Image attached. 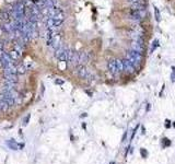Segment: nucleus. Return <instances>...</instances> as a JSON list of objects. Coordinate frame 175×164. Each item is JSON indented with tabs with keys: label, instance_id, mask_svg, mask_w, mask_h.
<instances>
[{
	"label": "nucleus",
	"instance_id": "f257e3e1",
	"mask_svg": "<svg viewBox=\"0 0 175 164\" xmlns=\"http://www.w3.org/2000/svg\"><path fill=\"white\" fill-rule=\"evenodd\" d=\"M126 59H128L133 65V67L136 68V69H138L140 67L141 63H142V60H144V55L136 52V50L130 49L126 54Z\"/></svg>",
	"mask_w": 175,
	"mask_h": 164
},
{
	"label": "nucleus",
	"instance_id": "f03ea898",
	"mask_svg": "<svg viewBox=\"0 0 175 164\" xmlns=\"http://www.w3.org/2000/svg\"><path fill=\"white\" fill-rule=\"evenodd\" d=\"M144 13H146V11H139L130 7V8L128 9V11H127V16H128L130 20H133V21L140 22L144 20Z\"/></svg>",
	"mask_w": 175,
	"mask_h": 164
},
{
	"label": "nucleus",
	"instance_id": "7ed1b4c3",
	"mask_svg": "<svg viewBox=\"0 0 175 164\" xmlns=\"http://www.w3.org/2000/svg\"><path fill=\"white\" fill-rule=\"evenodd\" d=\"M77 75H78L79 78L81 79H88L90 78V73H89V70L86 69V67L84 65H78L77 66Z\"/></svg>",
	"mask_w": 175,
	"mask_h": 164
},
{
	"label": "nucleus",
	"instance_id": "20e7f679",
	"mask_svg": "<svg viewBox=\"0 0 175 164\" xmlns=\"http://www.w3.org/2000/svg\"><path fill=\"white\" fill-rule=\"evenodd\" d=\"M89 60H90L89 53H86V52L78 53V65H86Z\"/></svg>",
	"mask_w": 175,
	"mask_h": 164
},
{
	"label": "nucleus",
	"instance_id": "39448f33",
	"mask_svg": "<svg viewBox=\"0 0 175 164\" xmlns=\"http://www.w3.org/2000/svg\"><path fill=\"white\" fill-rule=\"evenodd\" d=\"M107 69H108V71H110L112 75H114V76L118 75L117 66H116V59L108 60V63H107Z\"/></svg>",
	"mask_w": 175,
	"mask_h": 164
},
{
	"label": "nucleus",
	"instance_id": "423d86ee",
	"mask_svg": "<svg viewBox=\"0 0 175 164\" xmlns=\"http://www.w3.org/2000/svg\"><path fill=\"white\" fill-rule=\"evenodd\" d=\"M123 60V65H124V71L125 72H128V73H133L135 72V70H136V68L133 67V64L129 61L128 59H122Z\"/></svg>",
	"mask_w": 175,
	"mask_h": 164
},
{
	"label": "nucleus",
	"instance_id": "0eeeda50",
	"mask_svg": "<svg viewBox=\"0 0 175 164\" xmlns=\"http://www.w3.org/2000/svg\"><path fill=\"white\" fill-rule=\"evenodd\" d=\"M8 54H9V57L11 58V60H12L13 63H14V61H18V60L21 59V56H22V55L19 54V53L16 52V49L10 50V53H8Z\"/></svg>",
	"mask_w": 175,
	"mask_h": 164
},
{
	"label": "nucleus",
	"instance_id": "6e6552de",
	"mask_svg": "<svg viewBox=\"0 0 175 164\" xmlns=\"http://www.w3.org/2000/svg\"><path fill=\"white\" fill-rule=\"evenodd\" d=\"M67 55H68V48H65L63 52L58 55L57 60L59 63H66L67 61Z\"/></svg>",
	"mask_w": 175,
	"mask_h": 164
},
{
	"label": "nucleus",
	"instance_id": "1a4fd4ad",
	"mask_svg": "<svg viewBox=\"0 0 175 164\" xmlns=\"http://www.w3.org/2000/svg\"><path fill=\"white\" fill-rule=\"evenodd\" d=\"M171 146H172V141H171L169 138L164 137V138L161 139V147H162V149H166Z\"/></svg>",
	"mask_w": 175,
	"mask_h": 164
},
{
	"label": "nucleus",
	"instance_id": "9d476101",
	"mask_svg": "<svg viewBox=\"0 0 175 164\" xmlns=\"http://www.w3.org/2000/svg\"><path fill=\"white\" fill-rule=\"evenodd\" d=\"M7 144H8V147L11 150H19V143L16 142L13 139H10V140L7 141Z\"/></svg>",
	"mask_w": 175,
	"mask_h": 164
},
{
	"label": "nucleus",
	"instance_id": "9b49d317",
	"mask_svg": "<svg viewBox=\"0 0 175 164\" xmlns=\"http://www.w3.org/2000/svg\"><path fill=\"white\" fill-rule=\"evenodd\" d=\"M9 105H8V103L5 101V100H0V111L1 112H7L9 109Z\"/></svg>",
	"mask_w": 175,
	"mask_h": 164
},
{
	"label": "nucleus",
	"instance_id": "f8f14e48",
	"mask_svg": "<svg viewBox=\"0 0 175 164\" xmlns=\"http://www.w3.org/2000/svg\"><path fill=\"white\" fill-rule=\"evenodd\" d=\"M26 72V67L23 64H20L19 66H16V75H24Z\"/></svg>",
	"mask_w": 175,
	"mask_h": 164
},
{
	"label": "nucleus",
	"instance_id": "ddd939ff",
	"mask_svg": "<svg viewBox=\"0 0 175 164\" xmlns=\"http://www.w3.org/2000/svg\"><path fill=\"white\" fill-rule=\"evenodd\" d=\"M116 66H117V71H118V73L123 72V71H124L123 60H122V59H116Z\"/></svg>",
	"mask_w": 175,
	"mask_h": 164
},
{
	"label": "nucleus",
	"instance_id": "4468645a",
	"mask_svg": "<svg viewBox=\"0 0 175 164\" xmlns=\"http://www.w3.org/2000/svg\"><path fill=\"white\" fill-rule=\"evenodd\" d=\"M139 151H140V155L142 159H147L148 156H149V152H148V150L144 148H140L139 149Z\"/></svg>",
	"mask_w": 175,
	"mask_h": 164
},
{
	"label": "nucleus",
	"instance_id": "2eb2a0df",
	"mask_svg": "<svg viewBox=\"0 0 175 164\" xmlns=\"http://www.w3.org/2000/svg\"><path fill=\"white\" fill-rule=\"evenodd\" d=\"M154 14H155V20H157L158 22H160L161 18H160V11L158 8H154Z\"/></svg>",
	"mask_w": 175,
	"mask_h": 164
},
{
	"label": "nucleus",
	"instance_id": "dca6fc26",
	"mask_svg": "<svg viewBox=\"0 0 175 164\" xmlns=\"http://www.w3.org/2000/svg\"><path fill=\"white\" fill-rule=\"evenodd\" d=\"M140 127V125H137L136 127L133 128V133H131V136H130V141L133 140V138H135V136H136V133H137V130H138V128Z\"/></svg>",
	"mask_w": 175,
	"mask_h": 164
},
{
	"label": "nucleus",
	"instance_id": "f3484780",
	"mask_svg": "<svg viewBox=\"0 0 175 164\" xmlns=\"http://www.w3.org/2000/svg\"><path fill=\"white\" fill-rule=\"evenodd\" d=\"M30 118H31V115H30V114H27V115L25 116V117L23 118V125H24V126H26L27 124H29Z\"/></svg>",
	"mask_w": 175,
	"mask_h": 164
},
{
	"label": "nucleus",
	"instance_id": "a211bd4d",
	"mask_svg": "<svg viewBox=\"0 0 175 164\" xmlns=\"http://www.w3.org/2000/svg\"><path fill=\"white\" fill-rule=\"evenodd\" d=\"M164 126H165V128H170L171 126V120L170 119H165V122H164Z\"/></svg>",
	"mask_w": 175,
	"mask_h": 164
},
{
	"label": "nucleus",
	"instance_id": "6ab92c4d",
	"mask_svg": "<svg viewBox=\"0 0 175 164\" xmlns=\"http://www.w3.org/2000/svg\"><path fill=\"white\" fill-rule=\"evenodd\" d=\"M157 46H159V42H158L157 39H155V41H154V42H153V46H152L151 52H153V50L155 49V48H157Z\"/></svg>",
	"mask_w": 175,
	"mask_h": 164
},
{
	"label": "nucleus",
	"instance_id": "aec40b11",
	"mask_svg": "<svg viewBox=\"0 0 175 164\" xmlns=\"http://www.w3.org/2000/svg\"><path fill=\"white\" fill-rule=\"evenodd\" d=\"M3 49H5V44H3V42L0 39V52H3Z\"/></svg>",
	"mask_w": 175,
	"mask_h": 164
},
{
	"label": "nucleus",
	"instance_id": "412c9836",
	"mask_svg": "<svg viewBox=\"0 0 175 164\" xmlns=\"http://www.w3.org/2000/svg\"><path fill=\"white\" fill-rule=\"evenodd\" d=\"M55 83H56V84H60V86H61V84H64V81H63V80H60V79H56V80H55Z\"/></svg>",
	"mask_w": 175,
	"mask_h": 164
},
{
	"label": "nucleus",
	"instance_id": "4be33fe9",
	"mask_svg": "<svg viewBox=\"0 0 175 164\" xmlns=\"http://www.w3.org/2000/svg\"><path fill=\"white\" fill-rule=\"evenodd\" d=\"M126 137H127V131H125V133H124L123 138H122V142H124V141L126 140Z\"/></svg>",
	"mask_w": 175,
	"mask_h": 164
},
{
	"label": "nucleus",
	"instance_id": "5701e85b",
	"mask_svg": "<svg viewBox=\"0 0 175 164\" xmlns=\"http://www.w3.org/2000/svg\"><path fill=\"white\" fill-rule=\"evenodd\" d=\"M150 109H151V104H147V107H146V112H149Z\"/></svg>",
	"mask_w": 175,
	"mask_h": 164
},
{
	"label": "nucleus",
	"instance_id": "b1692460",
	"mask_svg": "<svg viewBox=\"0 0 175 164\" xmlns=\"http://www.w3.org/2000/svg\"><path fill=\"white\" fill-rule=\"evenodd\" d=\"M24 148V143H19V149H23Z\"/></svg>",
	"mask_w": 175,
	"mask_h": 164
},
{
	"label": "nucleus",
	"instance_id": "393cba45",
	"mask_svg": "<svg viewBox=\"0 0 175 164\" xmlns=\"http://www.w3.org/2000/svg\"><path fill=\"white\" fill-rule=\"evenodd\" d=\"M3 67V64H2V59H1V57H0V68Z\"/></svg>",
	"mask_w": 175,
	"mask_h": 164
},
{
	"label": "nucleus",
	"instance_id": "a878e982",
	"mask_svg": "<svg viewBox=\"0 0 175 164\" xmlns=\"http://www.w3.org/2000/svg\"><path fill=\"white\" fill-rule=\"evenodd\" d=\"M141 129H142V135H144V133H146V129H144V126L141 127Z\"/></svg>",
	"mask_w": 175,
	"mask_h": 164
},
{
	"label": "nucleus",
	"instance_id": "bb28decb",
	"mask_svg": "<svg viewBox=\"0 0 175 164\" xmlns=\"http://www.w3.org/2000/svg\"><path fill=\"white\" fill-rule=\"evenodd\" d=\"M82 128H84V129H86V124H84V122H83V124H82Z\"/></svg>",
	"mask_w": 175,
	"mask_h": 164
},
{
	"label": "nucleus",
	"instance_id": "cd10ccee",
	"mask_svg": "<svg viewBox=\"0 0 175 164\" xmlns=\"http://www.w3.org/2000/svg\"><path fill=\"white\" fill-rule=\"evenodd\" d=\"M81 117H86V113H84L83 115H81Z\"/></svg>",
	"mask_w": 175,
	"mask_h": 164
},
{
	"label": "nucleus",
	"instance_id": "c85d7f7f",
	"mask_svg": "<svg viewBox=\"0 0 175 164\" xmlns=\"http://www.w3.org/2000/svg\"><path fill=\"white\" fill-rule=\"evenodd\" d=\"M172 126H173V127L175 128V122H173V124H172Z\"/></svg>",
	"mask_w": 175,
	"mask_h": 164
},
{
	"label": "nucleus",
	"instance_id": "c756f323",
	"mask_svg": "<svg viewBox=\"0 0 175 164\" xmlns=\"http://www.w3.org/2000/svg\"><path fill=\"white\" fill-rule=\"evenodd\" d=\"M110 164H115V162H114V161H112V162H111Z\"/></svg>",
	"mask_w": 175,
	"mask_h": 164
}]
</instances>
